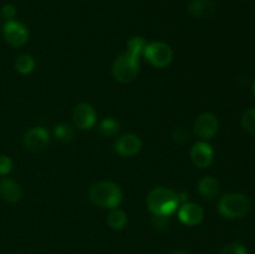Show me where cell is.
Segmentation results:
<instances>
[{
  "mask_svg": "<svg viewBox=\"0 0 255 254\" xmlns=\"http://www.w3.org/2000/svg\"><path fill=\"white\" fill-rule=\"evenodd\" d=\"M147 208L153 217H171L178 209V193L167 187H156L146 198Z\"/></svg>",
  "mask_w": 255,
  "mask_h": 254,
  "instance_id": "cell-1",
  "label": "cell"
},
{
  "mask_svg": "<svg viewBox=\"0 0 255 254\" xmlns=\"http://www.w3.org/2000/svg\"><path fill=\"white\" fill-rule=\"evenodd\" d=\"M124 194L121 187L111 181H99L91 184L89 199L92 204L105 209H114L121 204Z\"/></svg>",
  "mask_w": 255,
  "mask_h": 254,
  "instance_id": "cell-2",
  "label": "cell"
},
{
  "mask_svg": "<svg viewBox=\"0 0 255 254\" xmlns=\"http://www.w3.org/2000/svg\"><path fill=\"white\" fill-rule=\"evenodd\" d=\"M111 74L116 81L128 84L134 81L139 74V57L125 51L115 59Z\"/></svg>",
  "mask_w": 255,
  "mask_h": 254,
  "instance_id": "cell-3",
  "label": "cell"
},
{
  "mask_svg": "<svg viewBox=\"0 0 255 254\" xmlns=\"http://www.w3.org/2000/svg\"><path fill=\"white\" fill-rule=\"evenodd\" d=\"M251 209V201L242 193H227L219 199L218 212L228 219L243 218Z\"/></svg>",
  "mask_w": 255,
  "mask_h": 254,
  "instance_id": "cell-4",
  "label": "cell"
},
{
  "mask_svg": "<svg viewBox=\"0 0 255 254\" xmlns=\"http://www.w3.org/2000/svg\"><path fill=\"white\" fill-rule=\"evenodd\" d=\"M142 56L151 66L156 69H164L173 61V50L167 42L151 41L147 42Z\"/></svg>",
  "mask_w": 255,
  "mask_h": 254,
  "instance_id": "cell-5",
  "label": "cell"
},
{
  "mask_svg": "<svg viewBox=\"0 0 255 254\" xmlns=\"http://www.w3.org/2000/svg\"><path fill=\"white\" fill-rule=\"evenodd\" d=\"M2 36L4 40L12 47H21L29 41L30 31L26 25L17 20H7L2 25Z\"/></svg>",
  "mask_w": 255,
  "mask_h": 254,
  "instance_id": "cell-6",
  "label": "cell"
},
{
  "mask_svg": "<svg viewBox=\"0 0 255 254\" xmlns=\"http://www.w3.org/2000/svg\"><path fill=\"white\" fill-rule=\"evenodd\" d=\"M219 129L218 117L213 112H203L196 119L193 124V133L201 141L212 139Z\"/></svg>",
  "mask_w": 255,
  "mask_h": 254,
  "instance_id": "cell-7",
  "label": "cell"
},
{
  "mask_svg": "<svg viewBox=\"0 0 255 254\" xmlns=\"http://www.w3.org/2000/svg\"><path fill=\"white\" fill-rule=\"evenodd\" d=\"M72 122L74 127L81 131L91 129L97 122V112L91 104L81 102L75 106L72 111Z\"/></svg>",
  "mask_w": 255,
  "mask_h": 254,
  "instance_id": "cell-8",
  "label": "cell"
},
{
  "mask_svg": "<svg viewBox=\"0 0 255 254\" xmlns=\"http://www.w3.org/2000/svg\"><path fill=\"white\" fill-rule=\"evenodd\" d=\"M189 157L194 167L199 169H206L214 162V149L207 141H201L192 146Z\"/></svg>",
  "mask_w": 255,
  "mask_h": 254,
  "instance_id": "cell-9",
  "label": "cell"
},
{
  "mask_svg": "<svg viewBox=\"0 0 255 254\" xmlns=\"http://www.w3.org/2000/svg\"><path fill=\"white\" fill-rule=\"evenodd\" d=\"M50 139H51V134H50L49 129L39 126L30 128L25 133L22 142H24V146L26 149L32 152H39L49 146Z\"/></svg>",
  "mask_w": 255,
  "mask_h": 254,
  "instance_id": "cell-10",
  "label": "cell"
},
{
  "mask_svg": "<svg viewBox=\"0 0 255 254\" xmlns=\"http://www.w3.org/2000/svg\"><path fill=\"white\" fill-rule=\"evenodd\" d=\"M177 217L181 223L188 227H196L203 221L204 211L201 204L194 203V202H184L179 204L177 209Z\"/></svg>",
  "mask_w": 255,
  "mask_h": 254,
  "instance_id": "cell-11",
  "label": "cell"
},
{
  "mask_svg": "<svg viewBox=\"0 0 255 254\" xmlns=\"http://www.w3.org/2000/svg\"><path fill=\"white\" fill-rule=\"evenodd\" d=\"M143 143L136 133H125L115 142V151L122 157H133L141 152Z\"/></svg>",
  "mask_w": 255,
  "mask_h": 254,
  "instance_id": "cell-12",
  "label": "cell"
},
{
  "mask_svg": "<svg viewBox=\"0 0 255 254\" xmlns=\"http://www.w3.org/2000/svg\"><path fill=\"white\" fill-rule=\"evenodd\" d=\"M0 197L7 203H16L22 197L21 187L14 179L2 177L0 179Z\"/></svg>",
  "mask_w": 255,
  "mask_h": 254,
  "instance_id": "cell-13",
  "label": "cell"
},
{
  "mask_svg": "<svg viewBox=\"0 0 255 254\" xmlns=\"http://www.w3.org/2000/svg\"><path fill=\"white\" fill-rule=\"evenodd\" d=\"M188 11L198 19H208L216 12V5L212 0H192L188 4Z\"/></svg>",
  "mask_w": 255,
  "mask_h": 254,
  "instance_id": "cell-14",
  "label": "cell"
},
{
  "mask_svg": "<svg viewBox=\"0 0 255 254\" xmlns=\"http://www.w3.org/2000/svg\"><path fill=\"white\" fill-rule=\"evenodd\" d=\"M197 189L203 198L214 199L219 194V182L212 176H203L198 181Z\"/></svg>",
  "mask_w": 255,
  "mask_h": 254,
  "instance_id": "cell-15",
  "label": "cell"
},
{
  "mask_svg": "<svg viewBox=\"0 0 255 254\" xmlns=\"http://www.w3.org/2000/svg\"><path fill=\"white\" fill-rule=\"evenodd\" d=\"M106 222L114 231H122L126 227L128 218H127L126 212L117 207V208L110 209Z\"/></svg>",
  "mask_w": 255,
  "mask_h": 254,
  "instance_id": "cell-16",
  "label": "cell"
},
{
  "mask_svg": "<svg viewBox=\"0 0 255 254\" xmlns=\"http://www.w3.org/2000/svg\"><path fill=\"white\" fill-rule=\"evenodd\" d=\"M36 62L35 59L29 54H21L15 60V70L21 75H29L35 70Z\"/></svg>",
  "mask_w": 255,
  "mask_h": 254,
  "instance_id": "cell-17",
  "label": "cell"
},
{
  "mask_svg": "<svg viewBox=\"0 0 255 254\" xmlns=\"http://www.w3.org/2000/svg\"><path fill=\"white\" fill-rule=\"evenodd\" d=\"M54 137L62 143H67V142L72 141L75 137L74 127L66 122H60V124L55 125Z\"/></svg>",
  "mask_w": 255,
  "mask_h": 254,
  "instance_id": "cell-18",
  "label": "cell"
},
{
  "mask_svg": "<svg viewBox=\"0 0 255 254\" xmlns=\"http://www.w3.org/2000/svg\"><path fill=\"white\" fill-rule=\"evenodd\" d=\"M99 133L104 137H115L120 132V122L112 117L104 119L97 126Z\"/></svg>",
  "mask_w": 255,
  "mask_h": 254,
  "instance_id": "cell-19",
  "label": "cell"
},
{
  "mask_svg": "<svg viewBox=\"0 0 255 254\" xmlns=\"http://www.w3.org/2000/svg\"><path fill=\"white\" fill-rule=\"evenodd\" d=\"M147 41L143 36H132L131 39L127 41V49L126 51L129 52V54L134 55V56H138L141 57L143 55L144 51V47H146Z\"/></svg>",
  "mask_w": 255,
  "mask_h": 254,
  "instance_id": "cell-20",
  "label": "cell"
},
{
  "mask_svg": "<svg viewBox=\"0 0 255 254\" xmlns=\"http://www.w3.org/2000/svg\"><path fill=\"white\" fill-rule=\"evenodd\" d=\"M242 126L249 133H255V109H249L242 115Z\"/></svg>",
  "mask_w": 255,
  "mask_h": 254,
  "instance_id": "cell-21",
  "label": "cell"
},
{
  "mask_svg": "<svg viewBox=\"0 0 255 254\" xmlns=\"http://www.w3.org/2000/svg\"><path fill=\"white\" fill-rule=\"evenodd\" d=\"M219 254H248V251L243 244L234 242V243H229L223 247Z\"/></svg>",
  "mask_w": 255,
  "mask_h": 254,
  "instance_id": "cell-22",
  "label": "cell"
},
{
  "mask_svg": "<svg viewBox=\"0 0 255 254\" xmlns=\"http://www.w3.org/2000/svg\"><path fill=\"white\" fill-rule=\"evenodd\" d=\"M12 167L14 164H12L11 158L6 154H0V176H7L12 171Z\"/></svg>",
  "mask_w": 255,
  "mask_h": 254,
  "instance_id": "cell-23",
  "label": "cell"
},
{
  "mask_svg": "<svg viewBox=\"0 0 255 254\" xmlns=\"http://www.w3.org/2000/svg\"><path fill=\"white\" fill-rule=\"evenodd\" d=\"M173 138L177 143L184 144L186 142L189 141V138H191V132H189L188 129L184 128V127H178V128L174 131Z\"/></svg>",
  "mask_w": 255,
  "mask_h": 254,
  "instance_id": "cell-24",
  "label": "cell"
},
{
  "mask_svg": "<svg viewBox=\"0 0 255 254\" xmlns=\"http://www.w3.org/2000/svg\"><path fill=\"white\" fill-rule=\"evenodd\" d=\"M16 7L14 6L12 4H5L4 6L1 7V10H0V14H1V16L4 17V19L7 20H14L15 16H16Z\"/></svg>",
  "mask_w": 255,
  "mask_h": 254,
  "instance_id": "cell-25",
  "label": "cell"
},
{
  "mask_svg": "<svg viewBox=\"0 0 255 254\" xmlns=\"http://www.w3.org/2000/svg\"><path fill=\"white\" fill-rule=\"evenodd\" d=\"M172 254H188V253H187V252H184V251H176V252H173Z\"/></svg>",
  "mask_w": 255,
  "mask_h": 254,
  "instance_id": "cell-26",
  "label": "cell"
},
{
  "mask_svg": "<svg viewBox=\"0 0 255 254\" xmlns=\"http://www.w3.org/2000/svg\"><path fill=\"white\" fill-rule=\"evenodd\" d=\"M252 90H253V94H254V96H255V82L253 84V87H252Z\"/></svg>",
  "mask_w": 255,
  "mask_h": 254,
  "instance_id": "cell-27",
  "label": "cell"
}]
</instances>
